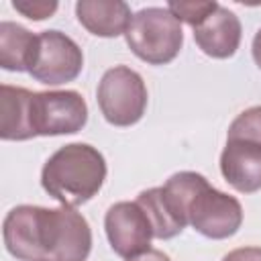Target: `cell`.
I'll use <instances>...</instances> for the list:
<instances>
[{"label":"cell","instance_id":"6da1fadb","mask_svg":"<svg viewBox=\"0 0 261 261\" xmlns=\"http://www.w3.org/2000/svg\"><path fill=\"white\" fill-rule=\"evenodd\" d=\"M104 155L88 143L59 147L41 169L43 190L61 206H82L92 200L106 179Z\"/></svg>","mask_w":261,"mask_h":261},{"label":"cell","instance_id":"7a4b0ae2","mask_svg":"<svg viewBox=\"0 0 261 261\" xmlns=\"http://www.w3.org/2000/svg\"><path fill=\"white\" fill-rule=\"evenodd\" d=\"M128 49L149 65L171 63L184 45L181 22L161 6L141 8L124 33Z\"/></svg>","mask_w":261,"mask_h":261},{"label":"cell","instance_id":"3957f363","mask_svg":"<svg viewBox=\"0 0 261 261\" xmlns=\"http://www.w3.org/2000/svg\"><path fill=\"white\" fill-rule=\"evenodd\" d=\"M96 100L102 116L112 126H133L147 110V86L135 69L128 65H114L104 71Z\"/></svg>","mask_w":261,"mask_h":261},{"label":"cell","instance_id":"277c9868","mask_svg":"<svg viewBox=\"0 0 261 261\" xmlns=\"http://www.w3.org/2000/svg\"><path fill=\"white\" fill-rule=\"evenodd\" d=\"M88 122V104L75 90L33 92L31 130L33 137H57L80 133Z\"/></svg>","mask_w":261,"mask_h":261},{"label":"cell","instance_id":"5b68a950","mask_svg":"<svg viewBox=\"0 0 261 261\" xmlns=\"http://www.w3.org/2000/svg\"><path fill=\"white\" fill-rule=\"evenodd\" d=\"M188 224L206 239L222 241L241 228L243 206L234 196L212 188L206 179L190 200Z\"/></svg>","mask_w":261,"mask_h":261},{"label":"cell","instance_id":"8992f818","mask_svg":"<svg viewBox=\"0 0 261 261\" xmlns=\"http://www.w3.org/2000/svg\"><path fill=\"white\" fill-rule=\"evenodd\" d=\"M45 253L49 261H86L92 251V228L84 214L69 206L45 208Z\"/></svg>","mask_w":261,"mask_h":261},{"label":"cell","instance_id":"52a82bcc","mask_svg":"<svg viewBox=\"0 0 261 261\" xmlns=\"http://www.w3.org/2000/svg\"><path fill=\"white\" fill-rule=\"evenodd\" d=\"M84 67V53L80 45L61 31L39 33V45L29 69L31 77L45 86H61L73 82Z\"/></svg>","mask_w":261,"mask_h":261},{"label":"cell","instance_id":"ba28073f","mask_svg":"<svg viewBox=\"0 0 261 261\" xmlns=\"http://www.w3.org/2000/svg\"><path fill=\"white\" fill-rule=\"evenodd\" d=\"M104 230L112 251L124 259H130L151 249L153 228L147 214L137 202H116L106 210Z\"/></svg>","mask_w":261,"mask_h":261},{"label":"cell","instance_id":"9c48e42d","mask_svg":"<svg viewBox=\"0 0 261 261\" xmlns=\"http://www.w3.org/2000/svg\"><path fill=\"white\" fill-rule=\"evenodd\" d=\"M45 208L20 204L12 208L2 224L6 251L20 261H45Z\"/></svg>","mask_w":261,"mask_h":261},{"label":"cell","instance_id":"30bf717a","mask_svg":"<svg viewBox=\"0 0 261 261\" xmlns=\"http://www.w3.org/2000/svg\"><path fill=\"white\" fill-rule=\"evenodd\" d=\"M220 173L224 181L241 194L261 190V145L226 139L220 153Z\"/></svg>","mask_w":261,"mask_h":261},{"label":"cell","instance_id":"8fae6325","mask_svg":"<svg viewBox=\"0 0 261 261\" xmlns=\"http://www.w3.org/2000/svg\"><path fill=\"white\" fill-rule=\"evenodd\" d=\"M243 37V27L239 16L220 6L208 14L200 24L194 27V41L202 53L214 59H228L237 53Z\"/></svg>","mask_w":261,"mask_h":261},{"label":"cell","instance_id":"7c38bea8","mask_svg":"<svg viewBox=\"0 0 261 261\" xmlns=\"http://www.w3.org/2000/svg\"><path fill=\"white\" fill-rule=\"evenodd\" d=\"M75 16L88 33L104 39L124 35L133 18L130 6L122 0H80Z\"/></svg>","mask_w":261,"mask_h":261},{"label":"cell","instance_id":"4fadbf2b","mask_svg":"<svg viewBox=\"0 0 261 261\" xmlns=\"http://www.w3.org/2000/svg\"><path fill=\"white\" fill-rule=\"evenodd\" d=\"M0 139L2 141H29L31 130V96L27 88L2 84L0 88Z\"/></svg>","mask_w":261,"mask_h":261},{"label":"cell","instance_id":"5bb4252c","mask_svg":"<svg viewBox=\"0 0 261 261\" xmlns=\"http://www.w3.org/2000/svg\"><path fill=\"white\" fill-rule=\"evenodd\" d=\"M39 35L22 24L0 22V67L6 71H29L37 53Z\"/></svg>","mask_w":261,"mask_h":261},{"label":"cell","instance_id":"9a60e30c","mask_svg":"<svg viewBox=\"0 0 261 261\" xmlns=\"http://www.w3.org/2000/svg\"><path fill=\"white\" fill-rule=\"evenodd\" d=\"M135 202H137V204L143 208V212L147 214L155 239L167 241V239L177 237V234L186 228V226L175 218V214L171 212V208L167 206L161 188L143 190V192L137 196Z\"/></svg>","mask_w":261,"mask_h":261},{"label":"cell","instance_id":"2e32d148","mask_svg":"<svg viewBox=\"0 0 261 261\" xmlns=\"http://www.w3.org/2000/svg\"><path fill=\"white\" fill-rule=\"evenodd\" d=\"M226 139H239L261 145V106H251L243 110L230 122Z\"/></svg>","mask_w":261,"mask_h":261},{"label":"cell","instance_id":"e0dca14e","mask_svg":"<svg viewBox=\"0 0 261 261\" xmlns=\"http://www.w3.org/2000/svg\"><path fill=\"white\" fill-rule=\"evenodd\" d=\"M216 8H218V2L214 0H171L167 2V10L179 22H188L192 29L200 24Z\"/></svg>","mask_w":261,"mask_h":261},{"label":"cell","instance_id":"ac0fdd59","mask_svg":"<svg viewBox=\"0 0 261 261\" xmlns=\"http://www.w3.org/2000/svg\"><path fill=\"white\" fill-rule=\"evenodd\" d=\"M57 6L59 4L55 0H51V2H47V0H14L12 2V8L16 12L24 14L31 20H45V18H49L57 10Z\"/></svg>","mask_w":261,"mask_h":261},{"label":"cell","instance_id":"d6986e66","mask_svg":"<svg viewBox=\"0 0 261 261\" xmlns=\"http://www.w3.org/2000/svg\"><path fill=\"white\" fill-rule=\"evenodd\" d=\"M222 261H261V247H239L222 257Z\"/></svg>","mask_w":261,"mask_h":261},{"label":"cell","instance_id":"ffe728a7","mask_svg":"<svg viewBox=\"0 0 261 261\" xmlns=\"http://www.w3.org/2000/svg\"><path fill=\"white\" fill-rule=\"evenodd\" d=\"M126 261H171V259L167 253H163L159 249H149V251H143V253L126 259Z\"/></svg>","mask_w":261,"mask_h":261},{"label":"cell","instance_id":"44dd1931","mask_svg":"<svg viewBox=\"0 0 261 261\" xmlns=\"http://www.w3.org/2000/svg\"><path fill=\"white\" fill-rule=\"evenodd\" d=\"M251 53H253V59L257 63V67L261 69V29L255 33L253 37V45H251Z\"/></svg>","mask_w":261,"mask_h":261},{"label":"cell","instance_id":"7402d4cb","mask_svg":"<svg viewBox=\"0 0 261 261\" xmlns=\"http://www.w3.org/2000/svg\"><path fill=\"white\" fill-rule=\"evenodd\" d=\"M45 261H49V259H45Z\"/></svg>","mask_w":261,"mask_h":261}]
</instances>
